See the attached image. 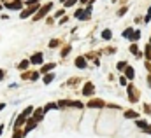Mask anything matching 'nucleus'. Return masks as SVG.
<instances>
[{"label":"nucleus","instance_id":"f257e3e1","mask_svg":"<svg viewBox=\"0 0 151 138\" xmlns=\"http://www.w3.org/2000/svg\"><path fill=\"white\" fill-rule=\"evenodd\" d=\"M88 107H90V108H95V107L104 108V102H102V100H91V102H88Z\"/></svg>","mask_w":151,"mask_h":138},{"label":"nucleus","instance_id":"f03ea898","mask_svg":"<svg viewBox=\"0 0 151 138\" xmlns=\"http://www.w3.org/2000/svg\"><path fill=\"white\" fill-rule=\"evenodd\" d=\"M51 7H53V5H51V4H47V5H44V7H42V9H40V12H39L37 16H35V19H39V18H42V16H44V14H46V12H47V11H49V9H51Z\"/></svg>","mask_w":151,"mask_h":138},{"label":"nucleus","instance_id":"7ed1b4c3","mask_svg":"<svg viewBox=\"0 0 151 138\" xmlns=\"http://www.w3.org/2000/svg\"><path fill=\"white\" fill-rule=\"evenodd\" d=\"M30 61H32V63H35V65H37V63H40V61H42V54H40V53H37V54H34Z\"/></svg>","mask_w":151,"mask_h":138},{"label":"nucleus","instance_id":"20e7f679","mask_svg":"<svg viewBox=\"0 0 151 138\" xmlns=\"http://www.w3.org/2000/svg\"><path fill=\"white\" fill-rule=\"evenodd\" d=\"M76 65H77L79 68H86V61H84V58H77V60H76Z\"/></svg>","mask_w":151,"mask_h":138},{"label":"nucleus","instance_id":"39448f33","mask_svg":"<svg viewBox=\"0 0 151 138\" xmlns=\"http://www.w3.org/2000/svg\"><path fill=\"white\" fill-rule=\"evenodd\" d=\"M91 93H93V86H91V84H86V86H84V95L90 96Z\"/></svg>","mask_w":151,"mask_h":138},{"label":"nucleus","instance_id":"423d86ee","mask_svg":"<svg viewBox=\"0 0 151 138\" xmlns=\"http://www.w3.org/2000/svg\"><path fill=\"white\" fill-rule=\"evenodd\" d=\"M34 11H35V7H30V9H28V11H25V12H23V14H21V18H27V16H28V14H32V12H34Z\"/></svg>","mask_w":151,"mask_h":138},{"label":"nucleus","instance_id":"0eeeda50","mask_svg":"<svg viewBox=\"0 0 151 138\" xmlns=\"http://www.w3.org/2000/svg\"><path fill=\"white\" fill-rule=\"evenodd\" d=\"M102 38H106V40H109V38H111V32H109V30H106V32H102Z\"/></svg>","mask_w":151,"mask_h":138},{"label":"nucleus","instance_id":"6e6552de","mask_svg":"<svg viewBox=\"0 0 151 138\" xmlns=\"http://www.w3.org/2000/svg\"><path fill=\"white\" fill-rule=\"evenodd\" d=\"M19 68L27 70V68H28V61H21V63H19Z\"/></svg>","mask_w":151,"mask_h":138},{"label":"nucleus","instance_id":"1a4fd4ad","mask_svg":"<svg viewBox=\"0 0 151 138\" xmlns=\"http://www.w3.org/2000/svg\"><path fill=\"white\" fill-rule=\"evenodd\" d=\"M53 108H56V105H55V103H49V105H46V107H44V110H46V112H47V110H53Z\"/></svg>","mask_w":151,"mask_h":138},{"label":"nucleus","instance_id":"9d476101","mask_svg":"<svg viewBox=\"0 0 151 138\" xmlns=\"http://www.w3.org/2000/svg\"><path fill=\"white\" fill-rule=\"evenodd\" d=\"M127 77L134 79V68H128V70H127Z\"/></svg>","mask_w":151,"mask_h":138},{"label":"nucleus","instance_id":"9b49d317","mask_svg":"<svg viewBox=\"0 0 151 138\" xmlns=\"http://www.w3.org/2000/svg\"><path fill=\"white\" fill-rule=\"evenodd\" d=\"M51 80H53V75H46V77H44V82H46V84H49Z\"/></svg>","mask_w":151,"mask_h":138},{"label":"nucleus","instance_id":"f8f14e48","mask_svg":"<svg viewBox=\"0 0 151 138\" xmlns=\"http://www.w3.org/2000/svg\"><path fill=\"white\" fill-rule=\"evenodd\" d=\"M30 112H32V107H28V108H27V110H25V112H23V114H21V115H25V117H27V115H28V114H30Z\"/></svg>","mask_w":151,"mask_h":138},{"label":"nucleus","instance_id":"ddd939ff","mask_svg":"<svg viewBox=\"0 0 151 138\" xmlns=\"http://www.w3.org/2000/svg\"><path fill=\"white\" fill-rule=\"evenodd\" d=\"M125 115H127V117H137V114H135V112H127Z\"/></svg>","mask_w":151,"mask_h":138},{"label":"nucleus","instance_id":"4468645a","mask_svg":"<svg viewBox=\"0 0 151 138\" xmlns=\"http://www.w3.org/2000/svg\"><path fill=\"white\" fill-rule=\"evenodd\" d=\"M53 67H55V65H53V63H49L47 67H44V68H42V70H44V72H47V70H51V68H53Z\"/></svg>","mask_w":151,"mask_h":138},{"label":"nucleus","instance_id":"2eb2a0df","mask_svg":"<svg viewBox=\"0 0 151 138\" xmlns=\"http://www.w3.org/2000/svg\"><path fill=\"white\" fill-rule=\"evenodd\" d=\"M123 35H125V37H130V35H132V28H128V30H127Z\"/></svg>","mask_w":151,"mask_h":138},{"label":"nucleus","instance_id":"dca6fc26","mask_svg":"<svg viewBox=\"0 0 151 138\" xmlns=\"http://www.w3.org/2000/svg\"><path fill=\"white\" fill-rule=\"evenodd\" d=\"M74 2H76V0H67V2H65V5H67V7H70V5H72Z\"/></svg>","mask_w":151,"mask_h":138},{"label":"nucleus","instance_id":"f3484780","mask_svg":"<svg viewBox=\"0 0 151 138\" xmlns=\"http://www.w3.org/2000/svg\"><path fill=\"white\" fill-rule=\"evenodd\" d=\"M139 37H141V33H139V32H135V33H134V38H132V40H137Z\"/></svg>","mask_w":151,"mask_h":138},{"label":"nucleus","instance_id":"a211bd4d","mask_svg":"<svg viewBox=\"0 0 151 138\" xmlns=\"http://www.w3.org/2000/svg\"><path fill=\"white\" fill-rule=\"evenodd\" d=\"M14 138H21V133H18V131H16V133H14Z\"/></svg>","mask_w":151,"mask_h":138},{"label":"nucleus","instance_id":"6ab92c4d","mask_svg":"<svg viewBox=\"0 0 151 138\" xmlns=\"http://www.w3.org/2000/svg\"><path fill=\"white\" fill-rule=\"evenodd\" d=\"M2 77H4V72H2V70H0V79H2Z\"/></svg>","mask_w":151,"mask_h":138},{"label":"nucleus","instance_id":"aec40b11","mask_svg":"<svg viewBox=\"0 0 151 138\" xmlns=\"http://www.w3.org/2000/svg\"><path fill=\"white\" fill-rule=\"evenodd\" d=\"M4 107H5V105H4V103H0V110H2V108H4Z\"/></svg>","mask_w":151,"mask_h":138},{"label":"nucleus","instance_id":"412c9836","mask_svg":"<svg viewBox=\"0 0 151 138\" xmlns=\"http://www.w3.org/2000/svg\"><path fill=\"white\" fill-rule=\"evenodd\" d=\"M2 129H4V126H0V133H2Z\"/></svg>","mask_w":151,"mask_h":138},{"label":"nucleus","instance_id":"4be33fe9","mask_svg":"<svg viewBox=\"0 0 151 138\" xmlns=\"http://www.w3.org/2000/svg\"><path fill=\"white\" fill-rule=\"evenodd\" d=\"M83 2H86V0H83Z\"/></svg>","mask_w":151,"mask_h":138}]
</instances>
